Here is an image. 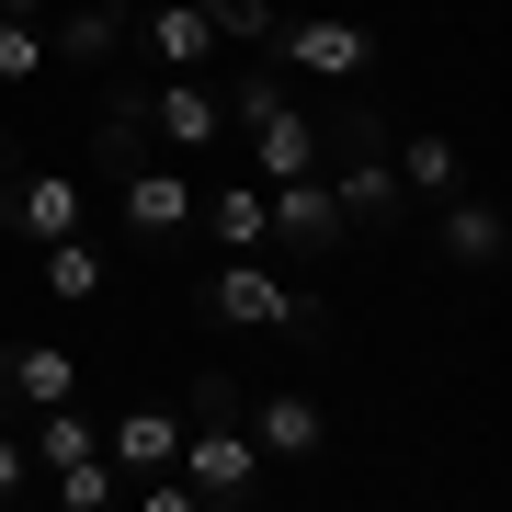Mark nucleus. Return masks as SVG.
<instances>
[{
    "label": "nucleus",
    "mask_w": 512,
    "mask_h": 512,
    "mask_svg": "<svg viewBox=\"0 0 512 512\" xmlns=\"http://www.w3.org/2000/svg\"><path fill=\"white\" fill-rule=\"evenodd\" d=\"M171 478H183L194 501H217V512H239V501L274 490V456L251 444V421H239L228 387H205V410H183V456H171Z\"/></svg>",
    "instance_id": "f257e3e1"
},
{
    "label": "nucleus",
    "mask_w": 512,
    "mask_h": 512,
    "mask_svg": "<svg viewBox=\"0 0 512 512\" xmlns=\"http://www.w3.org/2000/svg\"><path fill=\"white\" fill-rule=\"evenodd\" d=\"M205 319H217V330H285V342H319V296H296L262 251H217Z\"/></svg>",
    "instance_id": "f03ea898"
},
{
    "label": "nucleus",
    "mask_w": 512,
    "mask_h": 512,
    "mask_svg": "<svg viewBox=\"0 0 512 512\" xmlns=\"http://www.w3.org/2000/svg\"><path fill=\"white\" fill-rule=\"evenodd\" d=\"M228 126L251 137V160H262V183H285V171H319V114L296 103V80L285 69H251L228 92Z\"/></svg>",
    "instance_id": "7ed1b4c3"
},
{
    "label": "nucleus",
    "mask_w": 512,
    "mask_h": 512,
    "mask_svg": "<svg viewBox=\"0 0 512 512\" xmlns=\"http://www.w3.org/2000/svg\"><path fill=\"white\" fill-rule=\"evenodd\" d=\"M126 114L171 160H217V137H228V103L205 92V69H160V92H126Z\"/></svg>",
    "instance_id": "20e7f679"
},
{
    "label": "nucleus",
    "mask_w": 512,
    "mask_h": 512,
    "mask_svg": "<svg viewBox=\"0 0 512 512\" xmlns=\"http://www.w3.org/2000/svg\"><path fill=\"white\" fill-rule=\"evenodd\" d=\"M274 69L319 80V92H365L376 80V35L365 23H274Z\"/></svg>",
    "instance_id": "39448f33"
},
{
    "label": "nucleus",
    "mask_w": 512,
    "mask_h": 512,
    "mask_svg": "<svg viewBox=\"0 0 512 512\" xmlns=\"http://www.w3.org/2000/svg\"><path fill=\"white\" fill-rule=\"evenodd\" d=\"M342 126V171H319L330 205H342V228H387L399 217V171H387V137H376V114H330Z\"/></svg>",
    "instance_id": "423d86ee"
},
{
    "label": "nucleus",
    "mask_w": 512,
    "mask_h": 512,
    "mask_svg": "<svg viewBox=\"0 0 512 512\" xmlns=\"http://www.w3.org/2000/svg\"><path fill=\"white\" fill-rule=\"evenodd\" d=\"M0 228H12L23 251H46V239L92 228V194H80V171H12V183H0Z\"/></svg>",
    "instance_id": "0eeeda50"
},
{
    "label": "nucleus",
    "mask_w": 512,
    "mask_h": 512,
    "mask_svg": "<svg viewBox=\"0 0 512 512\" xmlns=\"http://www.w3.org/2000/svg\"><path fill=\"white\" fill-rule=\"evenodd\" d=\"M239 421H251V444L274 467H308L319 444H330V410L308 399V387H251V399H239Z\"/></svg>",
    "instance_id": "6e6552de"
},
{
    "label": "nucleus",
    "mask_w": 512,
    "mask_h": 512,
    "mask_svg": "<svg viewBox=\"0 0 512 512\" xmlns=\"http://www.w3.org/2000/svg\"><path fill=\"white\" fill-rule=\"evenodd\" d=\"M114 205H126V239H183L194 228V183L171 160H148V148L114 171Z\"/></svg>",
    "instance_id": "1a4fd4ad"
},
{
    "label": "nucleus",
    "mask_w": 512,
    "mask_h": 512,
    "mask_svg": "<svg viewBox=\"0 0 512 512\" xmlns=\"http://www.w3.org/2000/svg\"><path fill=\"white\" fill-rule=\"evenodd\" d=\"M433 239H444V262H456V274H501V262H512V217H501L490 194H467V183L433 205Z\"/></svg>",
    "instance_id": "9d476101"
},
{
    "label": "nucleus",
    "mask_w": 512,
    "mask_h": 512,
    "mask_svg": "<svg viewBox=\"0 0 512 512\" xmlns=\"http://www.w3.org/2000/svg\"><path fill=\"white\" fill-rule=\"evenodd\" d=\"M262 205H274V239H285V251H342V239H353L319 171H285V183H262Z\"/></svg>",
    "instance_id": "9b49d317"
},
{
    "label": "nucleus",
    "mask_w": 512,
    "mask_h": 512,
    "mask_svg": "<svg viewBox=\"0 0 512 512\" xmlns=\"http://www.w3.org/2000/svg\"><path fill=\"white\" fill-rule=\"evenodd\" d=\"M0 399H12V410L80 399V353H69V342H0Z\"/></svg>",
    "instance_id": "f8f14e48"
},
{
    "label": "nucleus",
    "mask_w": 512,
    "mask_h": 512,
    "mask_svg": "<svg viewBox=\"0 0 512 512\" xmlns=\"http://www.w3.org/2000/svg\"><path fill=\"white\" fill-rule=\"evenodd\" d=\"M103 456L126 467V478H160L171 456H183V410H160V399H137V410H114V421H103Z\"/></svg>",
    "instance_id": "ddd939ff"
},
{
    "label": "nucleus",
    "mask_w": 512,
    "mask_h": 512,
    "mask_svg": "<svg viewBox=\"0 0 512 512\" xmlns=\"http://www.w3.org/2000/svg\"><path fill=\"white\" fill-rule=\"evenodd\" d=\"M137 35H148L160 69H205V57H217V12H205V0H137Z\"/></svg>",
    "instance_id": "4468645a"
},
{
    "label": "nucleus",
    "mask_w": 512,
    "mask_h": 512,
    "mask_svg": "<svg viewBox=\"0 0 512 512\" xmlns=\"http://www.w3.org/2000/svg\"><path fill=\"white\" fill-rule=\"evenodd\" d=\"M387 171H399V194H421V205H444V194L467 183V148L444 137V126H421V137H399V148H387Z\"/></svg>",
    "instance_id": "2eb2a0df"
},
{
    "label": "nucleus",
    "mask_w": 512,
    "mask_h": 512,
    "mask_svg": "<svg viewBox=\"0 0 512 512\" xmlns=\"http://www.w3.org/2000/svg\"><path fill=\"white\" fill-rule=\"evenodd\" d=\"M23 456H35V478H46V467H80V456H103V421L80 410V399H57V410L23 421Z\"/></svg>",
    "instance_id": "dca6fc26"
},
{
    "label": "nucleus",
    "mask_w": 512,
    "mask_h": 512,
    "mask_svg": "<svg viewBox=\"0 0 512 512\" xmlns=\"http://www.w3.org/2000/svg\"><path fill=\"white\" fill-rule=\"evenodd\" d=\"M114 46H126V12H103V0H69L46 23V57H69V69H114Z\"/></svg>",
    "instance_id": "f3484780"
},
{
    "label": "nucleus",
    "mask_w": 512,
    "mask_h": 512,
    "mask_svg": "<svg viewBox=\"0 0 512 512\" xmlns=\"http://www.w3.org/2000/svg\"><path fill=\"white\" fill-rule=\"evenodd\" d=\"M194 217L217 228V251H274V205H262V183H217V194H194Z\"/></svg>",
    "instance_id": "a211bd4d"
},
{
    "label": "nucleus",
    "mask_w": 512,
    "mask_h": 512,
    "mask_svg": "<svg viewBox=\"0 0 512 512\" xmlns=\"http://www.w3.org/2000/svg\"><path fill=\"white\" fill-rule=\"evenodd\" d=\"M114 285V251L92 228H69V239H46V296H69V308H92V296Z\"/></svg>",
    "instance_id": "6ab92c4d"
},
{
    "label": "nucleus",
    "mask_w": 512,
    "mask_h": 512,
    "mask_svg": "<svg viewBox=\"0 0 512 512\" xmlns=\"http://www.w3.org/2000/svg\"><path fill=\"white\" fill-rule=\"evenodd\" d=\"M46 501H57V512H114V501H126V467H114V456L46 467Z\"/></svg>",
    "instance_id": "aec40b11"
},
{
    "label": "nucleus",
    "mask_w": 512,
    "mask_h": 512,
    "mask_svg": "<svg viewBox=\"0 0 512 512\" xmlns=\"http://www.w3.org/2000/svg\"><path fill=\"white\" fill-rule=\"evenodd\" d=\"M35 69H46V12H0V92H23Z\"/></svg>",
    "instance_id": "412c9836"
},
{
    "label": "nucleus",
    "mask_w": 512,
    "mask_h": 512,
    "mask_svg": "<svg viewBox=\"0 0 512 512\" xmlns=\"http://www.w3.org/2000/svg\"><path fill=\"white\" fill-rule=\"evenodd\" d=\"M228 46H274V0H205Z\"/></svg>",
    "instance_id": "4be33fe9"
},
{
    "label": "nucleus",
    "mask_w": 512,
    "mask_h": 512,
    "mask_svg": "<svg viewBox=\"0 0 512 512\" xmlns=\"http://www.w3.org/2000/svg\"><path fill=\"white\" fill-rule=\"evenodd\" d=\"M23 490H35V456H23L12 421H0V501H23Z\"/></svg>",
    "instance_id": "5701e85b"
},
{
    "label": "nucleus",
    "mask_w": 512,
    "mask_h": 512,
    "mask_svg": "<svg viewBox=\"0 0 512 512\" xmlns=\"http://www.w3.org/2000/svg\"><path fill=\"white\" fill-rule=\"evenodd\" d=\"M0 12H57V0H0Z\"/></svg>",
    "instance_id": "b1692460"
},
{
    "label": "nucleus",
    "mask_w": 512,
    "mask_h": 512,
    "mask_svg": "<svg viewBox=\"0 0 512 512\" xmlns=\"http://www.w3.org/2000/svg\"><path fill=\"white\" fill-rule=\"evenodd\" d=\"M103 12H126V23H137V0H103Z\"/></svg>",
    "instance_id": "393cba45"
}]
</instances>
